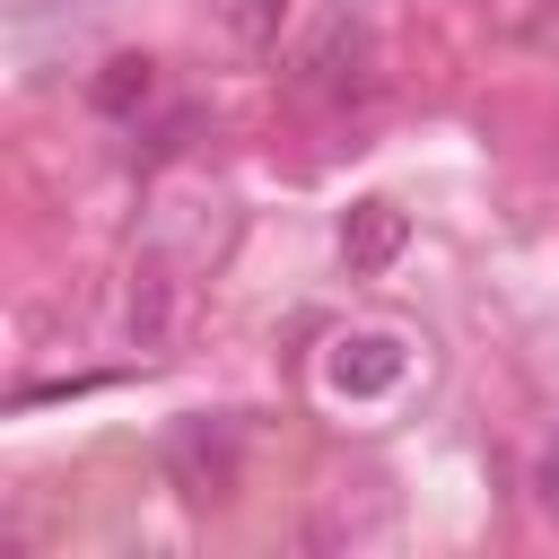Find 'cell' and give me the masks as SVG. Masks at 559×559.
<instances>
[{
    "instance_id": "cell-1",
    "label": "cell",
    "mask_w": 559,
    "mask_h": 559,
    "mask_svg": "<svg viewBox=\"0 0 559 559\" xmlns=\"http://www.w3.org/2000/svg\"><path fill=\"white\" fill-rule=\"evenodd\" d=\"M384 79V35H376V9L367 0H323L314 26L288 44V87L306 105H367Z\"/></svg>"
},
{
    "instance_id": "cell-2",
    "label": "cell",
    "mask_w": 559,
    "mask_h": 559,
    "mask_svg": "<svg viewBox=\"0 0 559 559\" xmlns=\"http://www.w3.org/2000/svg\"><path fill=\"white\" fill-rule=\"evenodd\" d=\"M166 472H175L183 498H227L236 489V419H210V411L175 419L166 428Z\"/></svg>"
},
{
    "instance_id": "cell-3",
    "label": "cell",
    "mask_w": 559,
    "mask_h": 559,
    "mask_svg": "<svg viewBox=\"0 0 559 559\" xmlns=\"http://www.w3.org/2000/svg\"><path fill=\"white\" fill-rule=\"evenodd\" d=\"M323 376H332L341 393H384V384L402 376V341H393V332H341L332 358H323Z\"/></svg>"
},
{
    "instance_id": "cell-4",
    "label": "cell",
    "mask_w": 559,
    "mask_h": 559,
    "mask_svg": "<svg viewBox=\"0 0 559 559\" xmlns=\"http://www.w3.org/2000/svg\"><path fill=\"white\" fill-rule=\"evenodd\" d=\"M402 253V210L393 201H349V218H341V262L367 280V271H384Z\"/></svg>"
},
{
    "instance_id": "cell-5",
    "label": "cell",
    "mask_w": 559,
    "mask_h": 559,
    "mask_svg": "<svg viewBox=\"0 0 559 559\" xmlns=\"http://www.w3.org/2000/svg\"><path fill=\"white\" fill-rule=\"evenodd\" d=\"M148 96H157V61H148V52H114V61L96 70V114L122 122V114H140Z\"/></svg>"
},
{
    "instance_id": "cell-6",
    "label": "cell",
    "mask_w": 559,
    "mask_h": 559,
    "mask_svg": "<svg viewBox=\"0 0 559 559\" xmlns=\"http://www.w3.org/2000/svg\"><path fill=\"white\" fill-rule=\"evenodd\" d=\"M166 314H175V280H166V271H140V280H131V341L157 349V341H166Z\"/></svg>"
},
{
    "instance_id": "cell-7",
    "label": "cell",
    "mask_w": 559,
    "mask_h": 559,
    "mask_svg": "<svg viewBox=\"0 0 559 559\" xmlns=\"http://www.w3.org/2000/svg\"><path fill=\"white\" fill-rule=\"evenodd\" d=\"M533 498L559 515V428H550V437H542V454H533Z\"/></svg>"
}]
</instances>
